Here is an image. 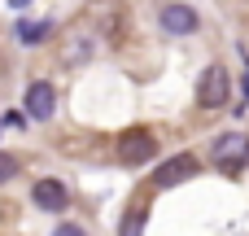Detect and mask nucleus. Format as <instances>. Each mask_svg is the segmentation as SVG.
<instances>
[{"label": "nucleus", "mask_w": 249, "mask_h": 236, "mask_svg": "<svg viewBox=\"0 0 249 236\" xmlns=\"http://www.w3.org/2000/svg\"><path fill=\"white\" fill-rule=\"evenodd\" d=\"M210 162H214L223 175H236L241 166H249V136L245 131H223V136L210 145Z\"/></svg>", "instance_id": "nucleus-1"}, {"label": "nucleus", "mask_w": 249, "mask_h": 236, "mask_svg": "<svg viewBox=\"0 0 249 236\" xmlns=\"http://www.w3.org/2000/svg\"><path fill=\"white\" fill-rule=\"evenodd\" d=\"M18 171H22V162H18L13 153H4V149H0V184H9Z\"/></svg>", "instance_id": "nucleus-10"}, {"label": "nucleus", "mask_w": 249, "mask_h": 236, "mask_svg": "<svg viewBox=\"0 0 249 236\" xmlns=\"http://www.w3.org/2000/svg\"><path fill=\"white\" fill-rule=\"evenodd\" d=\"M201 166H197V158L193 153H175V158H166L158 171H153V188H175V184H184V180H193Z\"/></svg>", "instance_id": "nucleus-5"}, {"label": "nucleus", "mask_w": 249, "mask_h": 236, "mask_svg": "<svg viewBox=\"0 0 249 236\" xmlns=\"http://www.w3.org/2000/svg\"><path fill=\"white\" fill-rule=\"evenodd\" d=\"M22 105H26V118H35V123H48V118H53V109H57V88H53L48 79H35V83L26 88Z\"/></svg>", "instance_id": "nucleus-4"}, {"label": "nucleus", "mask_w": 249, "mask_h": 236, "mask_svg": "<svg viewBox=\"0 0 249 236\" xmlns=\"http://www.w3.org/2000/svg\"><path fill=\"white\" fill-rule=\"evenodd\" d=\"M144 219H149L144 210H131V215L123 219V228H118V236H144Z\"/></svg>", "instance_id": "nucleus-9"}, {"label": "nucleus", "mask_w": 249, "mask_h": 236, "mask_svg": "<svg viewBox=\"0 0 249 236\" xmlns=\"http://www.w3.org/2000/svg\"><path fill=\"white\" fill-rule=\"evenodd\" d=\"M48 35H53V22H18V39H22V44H31V48H35V44H44Z\"/></svg>", "instance_id": "nucleus-8"}, {"label": "nucleus", "mask_w": 249, "mask_h": 236, "mask_svg": "<svg viewBox=\"0 0 249 236\" xmlns=\"http://www.w3.org/2000/svg\"><path fill=\"white\" fill-rule=\"evenodd\" d=\"M31 201H35V210H44V215H61V210L70 206V193H66L61 180H35Z\"/></svg>", "instance_id": "nucleus-6"}, {"label": "nucleus", "mask_w": 249, "mask_h": 236, "mask_svg": "<svg viewBox=\"0 0 249 236\" xmlns=\"http://www.w3.org/2000/svg\"><path fill=\"white\" fill-rule=\"evenodd\" d=\"M53 236H88V232H83L79 223H61V228H57V232H53Z\"/></svg>", "instance_id": "nucleus-11"}, {"label": "nucleus", "mask_w": 249, "mask_h": 236, "mask_svg": "<svg viewBox=\"0 0 249 236\" xmlns=\"http://www.w3.org/2000/svg\"><path fill=\"white\" fill-rule=\"evenodd\" d=\"M241 83H245V96H249V70H245V79H241Z\"/></svg>", "instance_id": "nucleus-12"}, {"label": "nucleus", "mask_w": 249, "mask_h": 236, "mask_svg": "<svg viewBox=\"0 0 249 236\" xmlns=\"http://www.w3.org/2000/svg\"><path fill=\"white\" fill-rule=\"evenodd\" d=\"M153 158H158V140H153V131L136 127V131H127V136L118 140V162H127V166H144V162H153Z\"/></svg>", "instance_id": "nucleus-3"}, {"label": "nucleus", "mask_w": 249, "mask_h": 236, "mask_svg": "<svg viewBox=\"0 0 249 236\" xmlns=\"http://www.w3.org/2000/svg\"><path fill=\"white\" fill-rule=\"evenodd\" d=\"M197 101L201 109H228L232 101V79H228V66H206L201 70V83H197Z\"/></svg>", "instance_id": "nucleus-2"}, {"label": "nucleus", "mask_w": 249, "mask_h": 236, "mask_svg": "<svg viewBox=\"0 0 249 236\" xmlns=\"http://www.w3.org/2000/svg\"><path fill=\"white\" fill-rule=\"evenodd\" d=\"M158 22H162V31H166V35H193V31L201 26L197 9H193V4H179V0H175V4H166V9L158 13Z\"/></svg>", "instance_id": "nucleus-7"}]
</instances>
